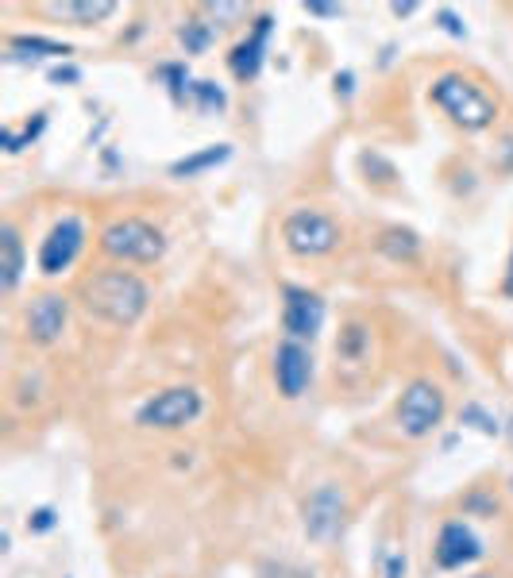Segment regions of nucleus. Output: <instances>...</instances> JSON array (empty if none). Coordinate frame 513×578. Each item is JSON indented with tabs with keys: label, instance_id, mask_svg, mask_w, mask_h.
<instances>
[{
	"label": "nucleus",
	"instance_id": "obj_8",
	"mask_svg": "<svg viewBox=\"0 0 513 578\" xmlns=\"http://www.w3.org/2000/svg\"><path fill=\"white\" fill-rule=\"evenodd\" d=\"M270 378H274V390L286 401L309 394L313 378H317V359H313V343H297L282 340L274 343V355H270Z\"/></svg>",
	"mask_w": 513,
	"mask_h": 578
},
{
	"label": "nucleus",
	"instance_id": "obj_11",
	"mask_svg": "<svg viewBox=\"0 0 513 578\" xmlns=\"http://www.w3.org/2000/svg\"><path fill=\"white\" fill-rule=\"evenodd\" d=\"M483 555H486L483 536L467 525V521H459V517L440 521L436 536H432V563H436L440 571H467V567H475Z\"/></svg>",
	"mask_w": 513,
	"mask_h": 578
},
{
	"label": "nucleus",
	"instance_id": "obj_18",
	"mask_svg": "<svg viewBox=\"0 0 513 578\" xmlns=\"http://www.w3.org/2000/svg\"><path fill=\"white\" fill-rule=\"evenodd\" d=\"M8 54L16 62H27V58H66L70 47L54 43V39H43V35H12L8 39Z\"/></svg>",
	"mask_w": 513,
	"mask_h": 578
},
{
	"label": "nucleus",
	"instance_id": "obj_32",
	"mask_svg": "<svg viewBox=\"0 0 513 578\" xmlns=\"http://www.w3.org/2000/svg\"><path fill=\"white\" fill-rule=\"evenodd\" d=\"M390 12H394V16H413V12H417V4H394Z\"/></svg>",
	"mask_w": 513,
	"mask_h": 578
},
{
	"label": "nucleus",
	"instance_id": "obj_14",
	"mask_svg": "<svg viewBox=\"0 0 513 578\" xmlns=\"http://www.w3.org/2000/svg\"><path fill=\"white\" fill-rule=\"evenodd\" d=\"M270 31H274V20H270V16H259L255 27H251V35L240 39V43L228 51V70H232V78H236V81H255V78H259L263 58H267Z\"/></svg>",
	"mask_w": 513,
	"mask_h": 578
},
{
	"label": "nucleus",
	"instance_id": "obj_10",
	"mask_svg": "<svg viewBox=\"0 0 513 578\" xmlns=\"http://www.w3.org/2000/svg\"><path fill=\"white\" fill-rule=\"evenodd\" d=\"M70 297L66 293H35L20 313V328H24V340L35 347H54V343L66 336L70 328Z\"/></svg>",
	"mask_w": 513,
	"mask_h": 578
},
{
	"label": "nucleus",
	"instance_id": "obj_5",
	"mask_svg": "<svg viewBox=\"0 0 513 578\" xmlns=\"http://www.w3.org/2000/svg\"><path fill=\"white\" fill-rule=\"evenodd\" d=\"M201 417H205V394L186 382L155 390L135 409V424L143 432H186L189 424H197Z\"/></svg>",
	"mask_w": 513,
	"mask_h": 578
},
{
	"label": "nucleus",
	"instance_id": "obj_30",
	"mask_svg": "<svg viewBox=\"0 0 513 578\" xmlns=\"http://www.w3.org/2000/svg\"><path fill=\"white\" fill-rule=\"evenodd\" d=\"M309 16H340V4H305Z\"/></svg>",
	"mask_w": 513,
	"mask_h": 578
},
{
	"label": "nucleus",
	"instance_id": "obj_16",
	"mask_svg": "<svg viewBox=\"0 0 513 578\" xmlns=\"http://www.w3.org/2000/svg\"><path fill=\"white\" fill-rule=\"evenodd\" d=\"M371 324L367 320H359V316H348L344 320V328H340V336H336V359L344 363V367H363L367 359H371Z\"/></svg>",
	"mask_w": 513,
	"mask_h": 578
},
{
	"label": "nucleus",
	"instance_id": "obj_28",
	"mask_svg": "<svg viewBox=\"0 0 513 578\" xmlns=\"http://www.w3.org/2000/svg\"><path fill=\"white\" fill-rule=\"evenodd\" d=\"M382 578H405V555L402 552H390L386 567H382Z\"/></svg>",
	"mask_w": 513,
	"mask_h": 578
},
{
	"label": "nucleus",
	"instance_id": "obj_22",
	"mask_svg": "<svg viewBox=\"0 0 513 578\" xmlns=\"http://www.w3.org/2000/svg\"><path fill=\"white\" fill-rule=\"evenodd\" d=\"M159 81L170 89V97H174V105H186L189 93H193V78H189V66L186 62H162L159 70Z\"/></svg>",
	"mask_w": 513,
	"mask_h": 578
},
{
	"label": "nucleus",
	"instance_id": "obj_20",
	"mask_svg": "<svg viewBox=\"0 0 513 578\" xmlns=\"http://www.w3.org/2000/svg\"><path fill=\"white\" fill-rule=\"evenodd\" d=\"M178 39H182L186 54H205L209 47H213V39H216V24L201 20V16H189L186 24L178 27Z\"/></svg>",
	"mask_w": 513,
	"mask_h": 578
},
{
	"label": "nucleus",
	"instance_id": "obj_27",
	"mask_svg": "<svg viewBox=\"0 0 513 578\" xmlns=\"http://www.w3.org/2000/svg\"><path fill=\"white\" fill-rule=\"evenodd\" d=\"M436 24H440L444 35H452V39H467V27H463V20H459L452 8H436Z\"/></svg>",
	"mask_w": 513,
	"mask_h": 578
},
{
	"label": "nucleus",
	"instance_id": "obj_29",
	"mask_svg": "<svg viewBox=\"0 0 513 578\" xmlns=\"http://www.w3.org/2000/svg\"><path fill=\"white\" fill-rule=\"evenodd\" d=\"M78 78H81L78 66H58V70H51V81H54V85H62V81H66V85H74Z\"/></svg>",
	"mask_w": 513,
	"mask_h": 578
},
{
	"label": "nucleus",
	"instance_id": "obj_26",
	"mask_svg": "<svg viewBox=\"0 0 513 578\" xmlns=\"http://www.w3.org/2000/svg\"><path fill=\"white\" fill-rule=\"evenodd\" d=\"M205 16H213L220 27H228V20H243L247 16V4H205Z\"/></svg>",
	"mask_w": 513,
	"mask_h": 578
},
{
	"label": "nucleus",
	"instance_id": "obj_35",
	"mask_svg": "<svg viewBox=\"0 0 513 578\" xmlns=\"http://www.w3.org/2000/svg\"><path fill=\"white\" fill-rule=\"evenodd\" d=\"M510 494H513V478H510Z\"/></svg>",
	"mask_w": 513,
	"mask_h": 578
},
{
	"label": "nucleus",
	"instance_id": "obj_12",
	"mask_svg": "<svg viewBox=\"0 0 513 578\" xmlns=\"http://www.w3.org/2000/svg\"><path fill=\"white\" fill-rule=\"evenodd\" d=\"M328 305L317 289L305 286H282V336L297 343H313L321 336Z\"/></svg>",
	"mask_w": 513,
	"mask_h": 578
},
{
	"label": "nucleus",
	"instance_id": "obj_34",
	"mask_svg": "<svg viewBox=\"0 0 513 578\" xmlns=\"http://www.w3.org/2000/svg\"><path fill=\"white\" fill-rule=\"evenodd\" d=\"M506 432H510V440H513V417H510V424H506Z\"/></svg>",
	"mask_w": 513,
	"mask_h": 578
},
{
	"label": "nucleus",
	"instance_id": "obj_4",
	"mask_svg": "<svg viewBox=\"0 0 513 578\" xmlns=\"http://www.w3.org/2000/svg\"><path fill=\"white\" fill-rule=\"evenodd\" d=\"M448 417V394L432 378H409L394 401V424L405 440H429Z\"/></svg>",
	"mask_w": 513,
	"mask_h": 578
},
{
	"label": "nucleus",
	"instance_id": "obj_31",
	"mask_svg": "<svg viewBox=\"0 0 513 578\" xmlns=\"http://www.w3.org/2000/svg\"><path fill=\"white\" fill-rule=\"evenodd\" d=\"M502 293L513 297V251H510V266H506V282H502Z\"/></svg>",
	"mask_w": 513,
	"mask_h": 578
},
{
	"label": "nucleus",
	"instance_id": "obj_7",
	"mask_svg": "<svg viewBox=\"0 0 513 578\" xmlns=\"http://www.w3.org/2000/svg\"><path fill=\"white\" fill-rule=\"evenodd\" d=\"M348 521V494L340 482H321L301 498V532L313 544H332Z\"/></svg>",
	"mask_w": 513,
	"mask_h": 578
},
{
	"label": "nucleus",
	"instance_id": "obj_21",
	"mask_svg": "<svg viewBox=\"0 0 513 578\" xmlns=\"http://www.w3.org/2000/svg\"><path fill=\"white\" fill-rule=\"evenodd\" d=\"M43 128H47V112H35L20 128H4V151H8V155H20L24 147H31V143L43 135Z\"/></svg>",
	"mask_w": 513,
	"mask_h": 578
},
{
	"label": "nucleus",
	"instance_id": "obj_9",
	"mask_svg": "<svg viewBox=\"0 0 513 578\" xmlns=\"http://www.w3.org/2000/svg\"><path fill=\"white\" fill-rule=\"evenodd\" d=\"M85 239H89V228H85L81 216L66 212L62 220H54L51 232H47L43 243H39V255H35L39 274H43V278H58V274H66V270L81 259Z\"/></svg>",
	"mask_w": 513,
	"mask_h": 578
},
{
	"label": "nucleus",
	"instance_id": "obj_23",
	"mask_svg": "<svg viewBox=\"0 0 513 578\" xmlns=\"http://www.w3.org/2000/svg\"><path fill=\"white\" fill-rule=\"evenodd\" d=\"M189 105L197 108V112H205V116H220V112L228 108V93H224V85H216V81H193Z\"/></svg>",
	"mask_w": 513,
	"mask_h": 578
},
{
	"label": "nucleus",
	"instance_id": "obj_15",
	"mask_svg": "<svg viewBox=\"0 0 513 578\" xmlns=\"http://www.w3.org/2000/svg\"><path fill=\"white\" fill-rule=\"evenodd\" d=\"M27 274V247L16 224H0V289L12 297Z\"/></svg>",
	"mask_w": 513,
	"mask_h": 578
},
{
	"label": "nucleus",
	"instance_id": "obj_33",
	"mask_svg": "<svg viewBox=\"0 0 513 578\" xmlns=\"http://www.w3.org/2000/svg\"><path fill=\"white\" fill-rule=\"evenodd\" d=\"M467 578H498V575H490V571H479V575H467Z\"/></svg>",
	"mask_w": 513,
	"mask_h": 578
},
{
	"label": "nucleus",
	"instance_id": "obj_1",
	"mask_svg": "<svg viewBox=\"0 0 513 578\" xmlns=\"http://www.w3.org/2000/svg\"><path fill=\"white\" fill-rule=\"evenodd\" d=\"M81 313L105 328H135L151 309V286L135 270L124 266H97L78 286Z\"/></svg>",
	"mask_w": 513,
	"mask_h": 578
},
{
	"label": "nucleus",
	"instance_id": "obj_3",
	"mask_svg": "<svg viewBox=\"0 0 513 578\" xmlns=\"http://www.w3.org/2000/svg\"><path fill=\"white\" fill-rule=\"evenodd\" d=\"M97 247L116 266H151L166 255V236L147 216H116L101 228Z\"/></svg>",
	"mask_w": 513,
	"mask_h": 578
},
{
	"label": "nucleus",
	"instance_id": "obj_6",
	"mask_svg": "<svg viewBox=\"0 0 513 578\" xmlns=\"http://www.w3.org/2000/svg\"><path fill=\"white\" fill-rule=\"evenodd\" d=\"M282 243L297 259H324L344 243V228L324 209H294L282 220Z\"/></svg>",
	"mask_w": 513,
	"mask_h": 578
},
{
	"label": "nucleus",
	"instance_id": "obj_2",
	"mask_svg": "<svg viewBox=\"0 0 513 578\" xmlns=\"http://www.w3.org/2000/svg\"><path fill=\"white\" fill-rule=\"evenodd\" d=\"M429 101L456 124L459 132H486L498 120V101L479 81L459 74V70H444V74L432 78Z\"/></svg>",
	"mask_w": 513,
	"mask_h": 578
},
{
	"label": "nucleus",
	"instance_id": "obj_19",
	"mask_svg": "<svg viewBox=\"0 0 513 578\" xmlns=\"http://www.w3.org/2000/svg\"><path fill=\"white\" fill-rule=\"evenodd\" d=\"M378 247H382L390 259H398V263H413V259L421 255V239H417V232H409V228H386L382 239H378Z\"/></svg>",
	"mask_w": 513,
	"mask_h": 578
},
{
	"label": "nucleus",
	"instance_id": "obj_25",
	"mask_svg": "<svg viewBox=\"0 0 513 578\" xmlns=\"http://www.w3.org/2000/svg\"><path fill=\"white\" fill-rule=\"evenodd\" d=\"M54 528H58V509L54 505H39V509L27 513V532L31 536H47Z\"/></svg>",
	"mask_w": 513,
	"mask_h": 578
},
{
	"label": "nucleus",
	"instance_id": "obj_13",
	"mask_svg": "<svg viewBox=\"0 0 513 578\" xmlns=\"http://www.w3.org/2000/svg\"><path fill=\"white\" fill-rule=\"evenodd\" d=\"M116 8H120L116 0H39V4H35L39 16L58 20V24H70V27L105 24Z\"/></svg>",
	"mask_w": 513,
	"mask_h": 578
},
{
	"label": "nucleus",
	"instance_id": "obj_17",
	"mask_svg": "<svg viewBox=\"0 0 513 578\" xmlns=\"http://www.w3.org/2000/svg\"><path fill=\"white\" fill-rule=\"evenodd\" d=\"M232 158V147L228 143H213V147H201V151H193V155L178 158V162H170V178H201L205 170H216V166H224Z\"/></svg>",
	"mask_w": 513,
	"mask_h": 578
},
{
	"label": "nucleus",
	"instance_id": "obj_24",
	"mask_svg": "<svg viewBox=\"0 0 513 578\" xmlns=\"http://www.w3.org/2000/svg\"><path fill=\"white\" fill-rule=\"evenodd\" d=\"M459 424H471V428H475V432H483V436H498V432H502V424L494 421L483 405H475V401L459 409Z\"/></svg>",
	"mask_w": 513,
	"mask_h": 578
}]
</instances>
